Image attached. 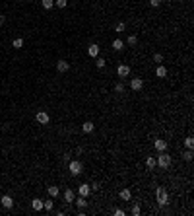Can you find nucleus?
<instances>
[{
	"instance_id": "34",
	"label": "nucleus",
	"mask_w": 194,
	"mask_h": 216,
	"mask_svg": "<svg viewBox=\"0 0 194 216\" xmlns=\"http://www.w3.org/2000/svg\"><path fill=\"white\" fill-rule=\"evenodd\" d=\"M113 214H115V216H124L126 212H124L122 208H115V212H113Z\"/></svg>"
},
{
	"instance_id": "20",
	"label": "nucleus",
	"mask_w": 194,
	"mask_h": 216,
	"mask_svg": "<svg viewBox=\"0 0 194 216\" xmlns=\"http://www.w3.org/2000/svg\"><path fill=\"white\" fill-rule=\"evenodd\" d=\"M113 49H115V51H122V49H124V41H122V39H115V41H113Z\"/></svg>"
},
{
	"instance_id": "11",
	"label": "nucleus",
	"mask_w": 194,
	"mask_h": 216,
	"mask_svg": "<svg viewBox=\"0 0 194 216\" xmlns=\"http://www.w3.org/2000/svg\"><path fill=\"white\" fill-rule=\"evenodd\" d=\"M153 146H155V150H157V152H165V150H167V140L157 138V140L153 142Z\"/></svg>"
},
{
	"instance_id": "19",
	"label": "nucleus",
	"mask_w": 194,
	"mask_h": 216,
	"mask_svg": "<svg viewBox=\"0 0 194 216\" xmlns=\"http://www.w3.org/2000/svg\"><path fill=\"white\" fill-rule=\"evenodd\" d=\"M52 207H55V201H52V197H51V199H47V201H43V208L47 210V212H51Z\"/></svg>"
},
{
	"instance_id": "33",
	"label": "nucleus",
	"mask_w": 194,
	"mask_h": 216,
	"mask_svg": "<svg viewBox=\"0 0 194 216\" xmlns=\"http://www.w3.org/2000/svg\"><path fill=\"white\" fill-rule=\"evenodd\" d=\"M161 2H163V0H150V6H151V8H159Z\"/></svg>"
},
{
	"instance_id": "32",
	"label": "nucleus",
	"mask_w": 194,
	"mask_h": 216,
	"mask_svg": "<svg viewBox=\"0 0 194 216\" xmlns=\"http://www.w3.org/2000/svg\"><path fill=\"white\" fill-rule=\"evenodd\" d=\"M95 66H97V68H103V66H105V59L97 57V59H95Z\"/></svg>"
},
{
	"instance_id": "8",
	"label": "nucleus",
	"mask_w": 194,
	"mask_h": 216,
	"mask_svg": "<svg viewBox=\"0 0 194 216\" xmlns=\"http://www.w3.org/2000/svg\"><path fill=\"white\" fill-rule=\"evenodd\" d=\"M99 51H101V47H99V45H95V43L87 47V55H90L91 59H97V57H99Z\"/></svg>"
},
{
	"instance_id": "17",
	"label": "nucleus",
	"mask_w": 194,
	"mask_h": 216,
	"mask_svg": "<svg viewBox=\"0 0 194 216\" xmlns=\"http://www.w3.org/2000/svg\"><path fill=\"white\" fill-rule=\"evenodd\" d=\"M47 193H49V197L56 199V197H58V187H56V185H51V187H47Z\"/></svg>"
},
{
	"instance_id": "30",
	"label": "nucleus",
	"mask_w": 194,
	"mask_h": 216,
	"mask_svg": "<svg viewBox=\"0 0 194 216\" xmlns=\"http://www.w3.org/2000/svg\"><path fill=\"white\" fill-rule=\"evenodd\" d=\"M115 92H117V93H122V92H124V84H122V82L115 84Z\"/></svg>"
},
{
	"instance_id": "27",
	"label": "nucleus",
	"mask_w": 194,
	"mask_h": 216,
	"mask_svg": "<svg viewBox=\"0 0 194 216\" xmlns=\"http://www.w3.org/2000/svg\"><path fill=\"white\" fill-rule=\"evenodd\" d=\"M146 166H148V167H150V170H153V167L157 166V164H155V158H151V156H150V158H148V160H146Z\"/></svg>"
},
{
	"instance_id": "25",
	"label": "nucleus",
	"mask_w": 194,
	"mask_h": 216,
	"mask_svg": "<svg viewBox=\"0 0 194 216\" xmlns=\"http://www.w3.org/2000/svg\"><path fill=\"white\" fill-rule=\"evenodd\" d=\"M185 146H186V148H194V138H192V136H186V138H185Z\"/></svg>"
},
{
	"instance_id": "16",
	"label": "nucleus",
	"mask_w": 194,
	"mask_h": 216,
	"mask_svg": "<svg viewBox=\"0 0 194 216\" xmlns=\"http://www.w3.org/2000/svg\"><path fill=\"white\" fill-rule=\"evenodd\" d=\"M120 199H122V201H130V199H132V193H130V189H120Z\"/></svg>"
},
{
	"instance_id": "2",
	"label": "nucleus",
	"mask_w": 194,
	"mask_h": 216,
	"mask_svg": "<svg viewBox=\"0 0 194 216\" xmlns=\"http://www.w3.org/2000/svg\"><path fill=\"white\" fill-rule=\"evenodd\" d=\"M171 162H173V160H171V156L167 154V150H165V152H159V156L155 158V164L159 166L161 170H167V167L171 166Z\"/></svg>"
},
{
	"instance_id": "14",
	"label": "nucleus",
	"mask_w": 194,
	"mask_h": 216,
	"mask_svg": "<svg viewBox=\"0 0 194 216\" xmlns=\"http://www.w3.org/2000/svg\"><path fill=\"white\" fill-rule=\"evenodd\" d=\"M74 191H72V189H66V191H64V201L68 203V204H72V203H74Z\"/></svg>"
},
{
	"instance_id": "1",
	"label": "nucleus",
	"mask_w": 194,
	"mask_h": 216,
	"mask_svg": "<svg viewBox=\"0 0 194 216\" xmlns=\"http://www.w3.org/2000/svg\"><path fill=\"white\" fill-rule=\"evenodd\" d=\"M155 199H157V204H159V207H167V204H169V195H167V189L165 187H157Z\"/></svg>"
},
{
	"instance_id": "29",
	"label": "nucleus",
	"mask_w": 194,
	"mask_h": 216,
	"mask_svg": "<svg viewBox=\"0 0 194 216\" xmlns=\"http://www.w3.org/2000/svg\"><path fill=\"white\" fill-rule=\"evenodd\" d=\"M153 62L161 64V62H163V55H161V53H155V55H153Z\"/></svg>"
},
{
	"instance_id": "13",
	"label": "nucleus",
	"mask_w": 194,
	"mask_h": 216,
	"mask_svg": "<svg viewBox=\"0 0 194 216\" xmlns=\"http://www.w3.org/2000/svg\"><path fill=\"white\" fill-rule=\"evenodd\" d=\"M155 76H157V78H165V76H167V66L157 64V68H155Z\"/></svg>"
},
{
	"instance_id": "15",
	"label": "nucleus",
	"mask_w": 194,
	"mask_h": 216,
	"mask_svg": "<svg viewBox=\"0 0 194 216\" xmlns=\"http://www.w3.org/2000/svg\"><path fill=\"white\" fill-rule=\"evenodd\" d=\"M74 203H76L78 208H86L87 207V197H78V199H74Z\"/></svg>"
},
{
	"instance_id": "7",
	"label": "nucleus",
	"mask_w": 194,
	"mask_h": 216,
	"mask_svg": "<svg viewBox=\"0 0 194 216\" xmlns=\"http://www.w3.org/2000/svg\"><path fill=\"white\" fill-rule=\"evenodd\" d=\"M56 70H58L60 74H64V72L70 70V62H68V60H58V62H56Z\"/></svg>"
},
{
	"instance_id": "36",
	"label": "nucleus",
	"mask_w": 194,
	"mask_h": 216,
	"mask_svg": "<svg viewBox=\"0 0 194 216\" xmlns=\"http://www.w3.org/2000/svg\"><path fill=\"white\" fill-rule=\"evenodd\" d=\"M4 22H6V16H2V14H0V25H2Z\"/></svg>"
},
{
	"instance_id": "12",
	"label": "nucleus",
	"mask_w": 194,
	"mask_h": 216,
	"mask_svg": "<svg viewBox=\"0 0 194 216\" xmlns=\"http://www.w3.org/2000/svg\"><path fill=\"white\" fill-rule=\"evenodd\" d=\"M82 130H83L86 134H90V133H93V130H95V125H93L91 121H86V123L82 125Z\"/></svg>"
},
{
	"instance_id": "3",
	"label": "nucleus",
	"mask_w": 194,
	"mask_h": 216,
	"mask_svg": "<svg viewBox=\"0 0 194 216\" xmlns=\"http://www.w3.org/2000/svg\"><path fill=\"white\" fill-rule=\"evenodd\" d=\"M68 170H70V173L76 177V175H80V173H82L83 166H82L80 160H70V162H68Z\"/></svg>"
},
{
	"instance_id": "28",
	"label": "nucleus",
	"mask_w": 194,
	"mask_h": 216,
	"mask_svg": "<svg viewBox=\"0 0 194 216\" xmlns=\"http://www.w3.org/2000/svg\"><path fill=\"white\" fill-rule=\"evenodd\" d=\"M140 212H142V210H140V204H134L132 210H130V214H132V216H140Z\"/></svg>"
},
{
	"instance_id": "10",
	"label": "nucleus",
	"mask_w": 194,
	"mask_h": 216,
	"mask_svg": "<svg viewBox=\"0 0 194 216\" xmlns=\"http://www.w3.org/2000/svg\"><path fill=\"white\" fill-rule=\"evenodd\" d=\"M35 117H37V123H41V125H49V121H51L49 113H45V111H39Z\"/></svg>"
},
{
	"instance_id": "21",
	"label": "nucleus",
	"mask_w": 194,
	"mask_h": 216,
	"mask_svg": "<svg viewBox=\"0 0 194 216\" xmlns=\"http://www.w3.org/2000/svg\"><path fill=\"white\" fill-rule=\"evenodd\" d=\"M182 158H185L186 162H192V158H194V154H192V150H190V148H186L185 152H182Z\"/></svg>"
},
{
	"instance_id": "24",
	"label": "nucleus",
	"mask_w": 194,
	"mask_h": 216,
	"mask_svg": "<svg viewBox=\"0 0 194 216\" xmlns=\"http://www.w3.org/2000/svg\"><path fill=\"white\" fill-rule=\"evenodd\" d=\"M41 4H43L45 10H51L52 6H55V0H41Z\"/></svg>"
},
{
	"instance_id": "35",
	"label": "nucleus",
	"mask_w": 194,
	"mask_h": 216,
	"mask_svg": "<svg viewBox=\"0 0 194 216\" xmlns=\"http://www.w3.org/2000/svg\"><path fill=\"white\" fill-rule=\"evenodd\" d=\"M99 189H101V185H99L97 181H95V183H91V191H99Z\"/></svg>"
},
{
	"instance_id": "26",
	"label": "nucleus",
	"mask_w": 194,
	"mask_h": 216,
	"mask_svg": "<svg viewBox=\"0 0 194 216\" xmlns=\"http://www.w3.org/2000/svg\"><path fill=\"white\" fill-rule=\"evenodd\" d=\"M124 29H126V24H124V22H118L117 25H115V31H118V33H122Z\"/></svg>"
},
{
	"instance_id": "6",
	"label": "nucleus",
	"mask_w": 194,
	"mask_h": 216,
	"mask_svg": "<svg viewBox=\"0 0 194 216\" xmlns=\"http://www.w3.org/2000/svg\"><path fill=\"white\" fill-rule=\"evenodd\" d=\"M0 204H2V207L6 208V210H10V208L14 207V199L10 197V195H4V197L0 199Z\"/></svg>"
},
{
	"instance_id": "9",
	"label": "nucleus",
	"mask_w": 194,
	"mask_h": 216,
	"mask_svg": "<svg viewBox=\"0 0 194 216\" xmlns=\"http://www.w3.org/2000/svg\"><path fill=\"white\" fill-rule=\"evenodd\" d=\"M117 74H118L120 78H126V76L130 74V66H126V64H118V66H117Z\"/></svg>"
},
{
	"instance_id": "5",
	"label": "nucleus",
	"mask_w": 194,
	"mask_h": 216,
	"mask_svg": "<svg viewBox=\"0 0 194 216\" xmlns=\"http://www.w3.org/2000/svg\"><path fill=\"white\" fill-rule=\"evenodd\" d=\"M130 88H132L134 92H140V90L144 88V80L142 78H132V80H130Z\"/></svg>"
},
{
	"instance_id": "18",
	"label": "nucleus",
	"mask_w": 194,
	"mask_h": 216,
	"mask_svg": "<svg viewBox=\"0 0 194 216\" xmlns=\"http://www.w3.org/2000/svg\"><path fill=\"white\" fill-rule=\"evenodd\" d=\"M31 207H33V210H43V201L35 197L33 201H31Z\"/></svg>"
},
{
	"instance_id": "31",
	"label": "nucleus",
	"mask_w": 194,
	"mask_h": 216,
	"mask_svg": "<svg viewBox=\"0 0 194 216\" xmlns=\"http://www.w3.org/2000/svg\"><path fill=\"white\" fill-rule=\"evenodd\" d=\"M55 4H56L58 8H66V6H68V0H55Z\"/></svg>"
},
{
	"instance_id": "4",
	"label": "nucleus",
	"mask_w": 194,
	"mask_h": 216,
	"mask_svg": "<svg viewBox=\"0 0 194 216\" xmlns=\"http://www.w3.org/2000/svg\"><path fill=\"white\" fill-rule=\"evenodd\" d=\"M90 193H91L90 183H82V185L78 187V195H80V197H90Z\"/></svg>"
},
{
	"instance_id": "23",
	"label": "nucleus",
	"mask_w": 194,
	"mask_h": 216,
	"mask_svg": "<svg viewBox=\"0 0 194 216\" xmlns=\"http://www.w3.org/2000/svg\"><path fill=\"white\" fill-rule=\"evenodd\" d=\"M12 47H14V49H22V47H23V39H22V37L14 39V41H12Z\"/></svg>"
},
{
	"instance_id": "22",
	"label": "nucleus",
	"mask_w": 194,
	"mask_h": 216,
	"mask_svg": "<svg viewBox=\"0 0 194 216\" xmlns=\"http://www.w3.org/2000/svg\"><path fill=\"white\" fill-rule=\"evenodd\" d=\"M136 43H138V35H128V39H126V45L134 47Z\"/></svg>"
}]
</instances>
